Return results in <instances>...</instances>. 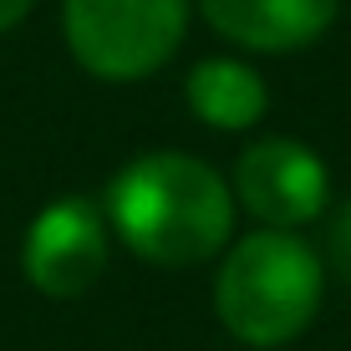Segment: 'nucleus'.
<instances>
[{
    "instance_id": "3",
    "label": "nucleus",
    "mask_w": 351,
    "mask_h": 351,
    "mask_svg": "<svg viewBox=\"0 0 351 351\" xmlns=\"http://www.w3.org/2000/svg\"><path fill=\"white\" fill-rule=\"evenodd\" d=\"M66 46L92 77L138 82L178 51L189 0H66Z\"/></svg>"
},
{
    "instance_id": "1",
    "label": "nucleus",
    "mask_w": 351,
    "mask_h": 351,
    "mask_svg": "<svg viewBox=\"0 0 351 351\" xmlns=\"http://www.w3.org/2000/svg\"><path fill=\"white\" fill-rule=\"evenodd\" d=\"M107 219L138 260L178 270L224 250L234 199L209 163L189 153H143L107 184Z\"/></svg>"
},
{
    "instance_id": "7",
    "label": "nucleus",
    "mask_w": 351,
    "mask_h": 351,
    "mask_svg": "<svg viewBox=\"0 0 351 351\" xmlns=\"http://www.w3.org/2000/svg\"><path fill=\"white\" fill-rule=\"evenodd\" d=\"M189 107L204 117L209 128L239 132V128H255L270 107V92H265L260 71L245 62H229V56H209L189 71Z\"/></svg>"
},
{
    "instance_id": "8",
    "label": "nucleus",
    "mask_w": 351,
    "mask_h": 351,
    "mask_svg": "<svg viewBox=\"0 0 351 351\" xmlns=\"http://www.w3.org/2000/svg\"><path fill=\"white\" fill-rule=\"evenodd\" d=\"M326 260H331V270L351 285V199L336 209L331 229H326Z\"/></svg>"
},
{
    "instance_id": "2",
    "label": "nucleus",
    "mask_w": 351,
    "mask_h": 351,
    "mask_svg": "<svg viewBox=\"0 0 351 351\" xmlns=\"http://www.w3.org/2000/svg\"><path fill=\"white\" fill-rule=\"evenodd\" d=\"M219 321L245 346H280L300 336L321 306V260L290 229H260L229 250L214 285Z\"/></svg>"
},
{
    "instance_id": "4",
    "label": "nucleus",
    "mask_w": 351,
    "mask_h": 351,
    "mask_svg": "<svg viewBox=\"0 0 351 351\" xmlns=\"http://www.w3.org/2000/svg\"><path fill=\"white\" fill-rule=\"evenodd\" d=\"M26 280L41 295L71 300L82 290H92V280L107 265V219L92 199L66 193V199L46 204L36 214V224L26 229Z\"/></svg>"
},
{
    "instance_id": "9",
    "label": "nucleus",
    "mask_w": 351,
    "mask_h": 351,
    "mask_svg": "<svg viewBox=\"0 0 351 351\" xmlns=\"http://www.w3.org/2000/svg\"><path fill=\"white\" fill-rule=\"evenodd\" d=\"M31 5H36V0H0V31H10V26H16V21L26 16Z\"/></svg>"
},
{
    "instance_id": "5",
    "label": "nucleus",
    "mask_w": 351,
    "mask_h": 351,
    "mask_svg": "<svg viewBox=\"0 0 351 351\" xmlns=\"http://www.w3.org/2000/svg\"><path fill=\"white\" fill-rule=\"evenodd\" d=\"M234 193L255 219L275 229L311 224L331 199L326 163L295 138H265L234 163Z\"/></svg>"
},
{
    "instance_id": "6",
    "label": "nucleus",
    "mask_w": 351,
    "mask_h": 351,
    "mask_svg": "<svg viewBox=\"0 0 351 351\" xmlns=\"http://www.w3.org/2000/svg\"><path fill=\"white\" fill-rule=\"evenodd\" d=\"M204 21L250 51H300L336 21V0H199Z\"/></svg>"
}]
</instances>
